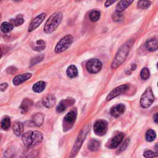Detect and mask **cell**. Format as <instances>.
Instances as JSON below:
<instances>
[{
    "label": "cell",
    "mask_w": 158,
    "mask_h": 158,
    "mask_svg": "<svg viewBox=\"0 0 158 158\" xmlns=\"http://www.w3.org/2000/svg\"><path fill=\"white\" fill-rule=\"evenodd\" d=\"M146 48L150 51H154L158 48V40L157 38H153L148 40L146 43Z\"/></svg>",
    "instance_id": "obj_19"
},
{
    "label": "cell",
    "mask_w": 158,
    "mask_h": 158,
    "mask_svg": "<svg viewBox=\"0 0 158 158\" xmlns=\"http://www.w3.org/2000/svg\"><path fill=\"white\" fill-rule=\"evenodd\" d=\"M134 1V0H121L116 6V10L117 12L122 13L129 7Z\"/></svg>",
    "instance_id": "obj_16"
},
{
    "label": "cell",
    "mask_w": 158,
    "mask_h": 158,
    "mask_svg": "<svg viewBox=\"0 0 158 158\" xmlns=\"http://www.w3.org/2000/svg\"><path fill=\"white\" fill-rule=\"evenodd\" d=\"M154 96L151 88H148L140 99V105L143 108H148L154 102Z\"/></svg>",
    "instance_id": "obj_5"
},
{
    "label": "cell",
    "mask_w": 158,
    "mask_h": 158,
    "mask_svg": "<svg viewBox=\"0 0 158 158\" xmlns=\"http://www.w3.org/2000/svg\"><path fill=\"white\" fill-rule=\"evenodd\" d=\"M128 144H129V139H127V140L124 142V143L122 144V145L121 146V148H120V150H121V151H123L125 150H126V148H127V146H128Z\"/></svg>",
    "instance_id": "obj_37"
},
{
    "label": "cell",
    "mask_w": 158,
    "mask_h": 158,
    "mask_svg": "<svg viewBox=\"0 0 158 158\" xmlns=\"http://www.w3.org/2000/svg\"><path fill=\"white\" fill-rule=\"evenodd\" d=\"M32 105H33V101L31 100V99L25 98L22 102L21 106H20V109H21L22 113H26L31 110Z\"/></svg>",
    "instance_id": "obj_20"
},
{
    "label": "cell",
    "mask_w": 158,
    "mask_h": 158,
    "mask_svg": "<svg viewBox=\"0 0 158 158\" xmlns=\"http://www.w3.org/2000/svg\"><path fill=\"white\" fill-rule=\"evenodd\" d=\"M67 75L69 78H75L78 75V70L77 68L74 65H71L69 66L66 71Z\"/></svg>",
    "instance_id": "obj_25"
},
{
    "label": "cell",
    "mask_w": 158,
    "mask_h": 158,
    "mask_svg": "<svg viewBox=\"0 0 158 158\" xmlns=\"http://www.w3.org/2000/svg\"><path fill=\"white\" fill-rule=\"evenodd\" d=\"M32 75L31 73H25L17 75L14 78L13 83L14 85H19L20 84H21L22 83L28 80V79L32 77Z\"/></svg>",
    "instance_id": "obj_14"
},
{
    "label": "cell",
    "mask_w": 158,
    "mask_h": 158,
    "mask_svg": "<svg viewBox=\"0 0 158 158\" xmlns=\"http://www.w3.org/2000/svg\"><path fill=\"white\" fill-rule=\"evenodd\" d=\"M74 40V38L72 35H68L63 37L56 45L54 51L56 54H59L65 51L71 46Z\"/></svg>",
    "instance_id": "obj_3"
},
{
    "label": "cell",
    "mask_w": 158,
    "mask_h": 158,
    "mask_svg": "<svg viewBox=\"0 0 158 158\" xmlns=\"http://www.w3.org/2000/svg\"><path fill=\"white\" fill-rule=\"evenodd\" d=\"M45 17H46V14L42 13L38 15V16H37L35 19H34L33 21H32V22L28 27V32H32L34 31V30L37 28L43 22Z\"/></svg>",
    "instance_id": "obj_10"
},
{
    "label": "cell",
    "mask_w": 158,
    "mask_h": 158,
    "mask_svg": "<svg viewBox=\"0 0 158 158\" xmlns=\"http://www.w3.org/2000/svg\"><path fill=\"white\" fill-rule=\"evenodd\" d=\"M86 68L88 72L91 74H96L100 72L101 69L102 63L98 59H92L87 62Z\"/></svg>",
    "instance_id": "obj_7"
},
{
    "label": "cell",
    "mask_w": 158,
    "mask_h": 158,
    "mask_svg": "<svg viewBox=\"0 0 158 158\" xmlns=\"http://www.w3.org/2000/svg\"><path fill=\"white\" fill-rule=\"evenodd\" d=\"M32 134L33 132L28 130L23 133L22 136V140L24 146L27 148H31L32 143Z\"/></svg>",
    "instance_id": "obj_15"
},
{
    "label": "cell",
    "mask_w": 158,
    "mask_h": 158,
    "mask_svg": "<svg viewBox=\"0 0 158 158\" xmlns=\"http://www.w3.org/2000/svg\"><path fill=\"white\" fill-rule=\"evenodd\" d=\"M117 0H106L105 3H104V6L106 7H108L111 6V5H113L114 3H115Z\"/></svg>",
    "instance_id": "obj_38"
},
{
    "label": "cell",
    "mask_w": 158,
    "mask_h": 158,
    "mask_svg": "<svg viewBox=\"0 0 158 158\" xmlns=\"http://www.w3.org/2000/svg\"><path fill=\"white\" fill-rule=\"evenodd\" d=\"M98 1H101V0H98Z\"/></svg>",
    "instance_id": "obj_43"
},
{
    "label": "cell",
    "mask_w": 158,
    "mask_h": 158,
    "mask_svg": "<svg viewBox=\"0 0 158 158\" xmlns=\"http://www.w3.org/2000/svg\"><path fill=\"white\" fill-rule=\"evenodd\" d=\"M151 2L149 0H138L137 2V7L140 9H146L149 7Z\"/></svg>",
    "instance_id": "obj_28"
},
{
    "label": "cell",
    "mask_w": 158,
    "mask_h": 158,
    "mask_svg": "<svg viewBox=\"0 0 158 158\" xmlns=\"http://www.w3.org/2000/svg\"><path fill=\"white\" fill-rule=\"evenodd\" d=\"M0 140H1V138H0Z\"/></svg>",
    "instance_id": "obj_45"
},
{
    "label": "cell",
    "mask_w": 158,
    "mask_h": 158,
    "mask_svg": "<svg viewBox=\"0 0 158 158\" xmlns=\"http://www.w3.org/2000/svg\"><path fill=\"white\" fill-rule=\"evenodd\" d=\"M157 153H154L152 151H146L144 153V157L146 158H150V157H154L157 156Z\"/></svg>",
    "instance_id": "obj_36"
},
{
    "label": "cell",
    "mask_w": 158,
    "mask_h": 158,
    "mask_svg": "<svg viewBox=\"0 0 158 158\" xmlns=\"http://www.w3.org/2000/svg\"><path fill=\"white\" fill-rule=\"evenodd\" d=\"M77 116V111L76 109L69 111L64 117L63 120V130L64 132H67L74 125L76 121Z\"/></svg>",
    "instance_id": "obj_4"
},
{
    "label": "cell",
    "mask_w": 158,
    "mask_h": 158,
    "mask_svg": "<svg viewBox=\"0 0 158 158\" xmlns=\"http://www.w3.org/2000/svg\"><path fill=\"white\" fill-rule=\"evenodd\" d=\"M150 72L149 69L146 67L143 68L142 70L140 72V77L143 80H147V79L150 77Z\"/></svg>",
    "instance_id": "obj_33"
},
{
    "label": "cell",
    "mask_w": 158,
    "mask_h": 158,
    "mask_svg": "<svg viewBox=\"0 0 158 158\" xmlns=\"http://www.w3.org/2000/svg\"><path fill=\"white\" fill-rule=\"evenodd\" d=\"M0 17H1V14H0Z\"/></svg>",
    "instance_id": "obj_44"
},
{
    "label": "cell",
    "mask_w": 158,
    "mask_h": 158,
    "mask_svg": "<svg viewBox=\"0 0 158 158\" xmlns=\"http://www.w3.org/2000/svg\"><path fill=\"white\" fill-rule=\"evenodd\" d=\"M136 68V66L135 64H133L132 65V67H131V69H132V71H135V69Z\"/></svg>",
    "instance_id": "obj_41"
},
{
    "label": "cell",
    "mask_w": 158,
    "mask_h": 158,
    "mask_svg": "<svg viewBox=\"0 0 158 158\" xmlns=\"http://www.w3.org/2000/svg\"><path fill=\"white\" fill-rule=\"evenodd\" d=\"M125 110V107L122 104H118L113 106L111 110V114L114 117H118L122 115Z\"/></svg>",
    "instance_id": "obj_13"
},
{
    "label": "cell",
    "mask_w": 158,
    "mask_h": 158,
    "mask_svg": "<svg viewBox=\"0 0 158 158\" xmlns=\"http://www.w3.org/2000/svg\"><path fill=\"white\" fill-rule=\"evenodd\" d=\"M133 43L134 40L130 39L119 48L111 64L112 69H116L125 61Z\"/></svg>",
    "instance_id": "obj_1"
},
{
    "label": "cell",
    "mask_w": 158,
    "mask_h": 158,
    "mask_svg": "<svg viewBox=\"0 0 158 158\" xmlns=\"http://www.w3.org/2000/svg\"><path fill=\"white\" fill-rule=\"evenodd\" d=\"M75 103V100L72 98H68L64 100L61 101L60 103L57 106L56 108V111L58 113H61L64 112L66 109L69 107L71 106Z\"/></svg>",
    "instance_id": "obj_11"
},
{
    "label": "cell",
    "mask_w": 158,
    "mask_h": 158,
    "mask_svg": "<svg viewBox=\"0 0 158 158\" xmlns=\"http://www.w3.org/2000/svg\"><path fill=\"white\" fill-rule=\"evenodd\" d=\"M56 101V96L53 94H48L43 99V104L47 108H51L55 104Z\"/></svg>",
    "instance_id": "obj_17"
},
{
    "label": "cell",
    "mask_w": 158,
    "mask_h": 158,
    "mask_svg": "<svg viewBox=\"0 0 158 158\" xmlns=\"http://www.w3.org/2000/svg\"><path fill=\"white\" fill-rule=\"evenodd\" d=\"M89 16H90V19L92 22H97L100 19L101 13L96 10H93L90 13Z\"/></svg>",
    "instance_id": "obj_30"
},
{
    "label": "cell",
    "mask_w": 158,
    "mask_h": 158,
    "mask_svg": "<svg viewBox=\"0 0 158 158\" xmlns=\"http://www.w3.org/2000/svg\"><path fill=\"white\" fill-rule=\"evenodd\" d=\"M1 55H2V51H1V49H0V57H1Z\"/></svg>",
    "instance_id": "obj_42"
},
{
    "label": "cell",
    "mask_w": 158,
    "mask_h": 158,
    "mask_svg": "<svg viewBox=\"0 0 158 158\" xmlns=\"http://www.w3.org/2000/svg\"><path fill=\"white\" fill-rule=\"evenodd\" d=\"M107 130V122L104 120L97 121L93 125V131L98 136H103Z\"/></svg>",
    "instance_id": "obj_8"
},
{
    "label": "cell",
    "mask_w": 158,
    "mask_h": 158,
    "mask_svg": "<svg viewBox=\"0 0 158 158\" xmlns=\"http://www.w3.org/2000/svg\"><path fill=\"white\" fill-rule=\"evenodd\" d=\"M146 140L148 142H151L155 140L156 137V134L154 130H148L146 133Z\"/></svg>",
    "instance_id": "obj_31"
},
{
    "label": "cell",
    "mask_w": 158,
    "mask_h": 158,
    "mask_svg": "<svg viewBox=\"0 0 158 158\" xmlns=\"http://www.w3.org/2000/svg\"><path fill=\"white\" fill-rule=\"evenodd\" d=\"M11 24L14 26H19L21 25L24 23V19H23L22 16H18L15 19H11Z\"/></svg>",
    "instance_id": "obj_32"
},
{
    "label": "cell",
    "mask_w": 158,
    "mask_h": 158,
    "mask_svg": "<svg viewBox=\"0 0 158 158\" xmlns=\"http://www.w3.org/2000/svg\"><path fill=\"white\" fill-rule=\"evenodd\" d=\"M129 88V85L125 84V85H122L121 86H118L116 88H115L111 92V93L109 94L106 98L107 101H110L113 100V98L117 97V96L120 95L124 93H125L128 89Z\"/></svg>",
    "instance_id": "obj_9"
},
{
    "label": "cell",
    "mask_w": 158,
    "mask_h": 158,
    "mask_svg": "<svg viewBox=\"0 0 158 158\" xmlns=\"http://www.w3.org/2000/svg\"><path fill=\"white\" fill-rule=\"evenodd\" d=\"M14 26L11 24L7 22H3L1 25V30L3 33H8L13 30Z\"/></svg>",
    "instance_id": "obj_29"
},
{
    "label": "cell",
    "mask_w": 158,
    "mask_h": 158,
    "mask_svg": "<svg viewBox=\"0 0 158 158\" xmlns=\"http://www.w3.org/2000/svg\"><path fill=\"white\" fill-rule=\"evenodd\" d=\"M113 19L114 21L116 22H121L122 21L123 19V15L121 14V13L116 12L113 15Z\"/></svg>",
    "instance_id": "obj_34"
},
{
    "label": "cell",
    "mask_w": 158,
    "mask_h": 158,
    "mask_svg": "<svg viewBox=\"0 0 158 158\" xmlns=\"http://www.w3.org/2000/svg\"><path fill=\"white\" fill-rule=\"evenodd\" d=\"M100 148V143L96 140H91L88 143L89 150L92 151H97Z\"/></svg>",
    "instance_id": "obj_26"
},
{
    "label": "cell",
    "mask_w": 158,
    "mask_h": 158,
    "mask_svg": "<svg viewBox=\"0 0 158 158\" xmlns=\"http://www.w3.org/2000/svg\"><path fill=\"white\" fill-rule=\"evenodd\" d=\"M46 83L43 81H40L37 82L33 85L32 89L34 92L35 93H41L42 92L45 88Z\"/></svg>",
    "instance_id": "obj_24"
},
{
    "label": "cell",
    "mask_w": 158,
    "mask_h": 158,
    "mask_svg": "<svg viewBox=\"0 0 158 158\" xmlns=\"http://www.w3.org/2000/svg\"><path fill=\"white\" fill-rule=\"evenodd\" d=\"M43 58H44V55H43V54L36 56L35 57L33 58L31 60V66H34V65L37 64V63L41 62L43 59Z\"/></svg>",
    "instance_id": "obj_35"
},
{
    "label": "cell",
    "mask_w": 158,
    "mask_h": 158,
    "mask_svg": "<svg viewBox=\"0 0 158 158\" xmlns=\"http://www.w3.org/2000/svg\"><path fill=\"white\" fill-rule=\"evenodd\" d=\"M8 86V84L7 83H3L0 84V91L4 92L5 91Z\"/></svg>",
    "instance_id": "obj_39"
},
{
    "label": "cell",
    "mask_w": 158,
    "mask_h": 158,
    "mask_svg": "<svg viewBox=\"0 0 158 158\" xmlns=\"http://www.w3.org/2000/svg\"><path fill=\"white\" fill-rule=\"evenodd\" d=\"M88 130L89 128L88 127H86L85 128H83V130L81 132V133H80V135H79L77 140L72 148V151H71V157H74L77 154V153L78 152V151L80 150V148L82 145V143L83 142V141L85 140V138L88 132Z\"/></svg>",
    "instance_id": "obj_6"
},
{
    "label": "cell",
    "mask_w": 158,
    "mask_h": 158,
    "mask_svg": "<svg viewBox=\"0 0 158 158\" xmlns=\"http://www.w3.org/2000/svg\"><path fill=\"white\" fill-rule=\"evenodd\" d=\"M44 118H45V116L42 113H37L32 118V121L35 125L40 127L43 124Z\"/></svg>",
    "instance_id": "obj_22"
},
{
    "label": "cell",
    "mask_w": 158,
    "mask_h": 158,
    "mask_svg": "<svg viewBox=\"0 0 158 158\" xmlns=\"http://www.w3.org/2000/svg\"><path fill=\"white\" fill-rule=\"evenodd\" d=\"M124 134L122 133H120L116 135L115 136L112 138L110 141L108 143V148L110 149H114L118 146L123 141Z\"/></svg>",
    "instance_id": "obj_12"
},
{
    "label": "cell",
    "mask_w": 158,
    "mask_h": 158,
    "mask_svg": "<svg viewBox=\"0 0 158 158\" xmlns=\"http://www.w3.org/2000/svg\"><path fill=\"white\" fill-rule=\"evenodd\" d=\"M63 15L61 12L53 13L48 18L44 27V32L47 34H50L54 32L62 22Z\"/></svg>",
    "instance_id": "obj_2"
},
{
    "label": "cell",
    "mask_w": 158,
    "mask_h": 158,
    "mask_svg": "<svg viewBox=\"0 0 158 158\" xmlns=\"http://www.w3.org/2000/svg\"><path fill=\"white\" fill-rule=\"evenodd\" d=\"M11 121L10 117L8 116H5L1 121V127L3 130H7L9 128L10 126H11Z\"/></svg>",
    "instance_id": "obj_27"
},
{
    "label": "cell",
    "mask_w": 158,
    "mask_h": 158,
    "mask_svg": "<svg viewBox=\"0 0 158 158\" xmlns=\"http://www.w3.org/2000/svg\"><path fill=\"white\" fill-rule=\"evenodd\" d=\"M46 48V43L43 40H38L33 45L32 48L34 51L40 52L43 51Z\"/></svg>",
    "instance_id": "obj_23"
},
{
    "label": "cell",
    "mask_w": 158,
    "mask_h": 158,
    "mask_svg": "<svg viewBox=\"0 0 158 158\" xmlns=\"http://www.w3.org/2000/svg\"><path fill=\"white\" fill-rule=\"evenodd\" d=\"M43 134L39 131H34L33 132L32 135V143L31 146V148H34L35 146L38 145L40 143H41L43 140Z\"/></svg>",
    "instance_id": "obj_18"
},
{
    "label": "cell",
    "mask_w": 158,
    "mask_h": 158,
    "mask_svg": "<svg viewBox=\"0 0 158 158\" xmlns=\"http://www.w3.org/2000/svg\"><path fill=\"white\" fill-rule=\"evenodd\" d=\"M153 119L156 124L157 123V113H156L155 115L153 116Z\"/></svg>",
    "instance_id": "obj_40"
},
{
    "label": "cell",
    "mask_w": 158,
    "mask_h": 158,
    "mask_svg": "<svg viewBox=\"0 0 158 158\" xmlns=\"http://www.w3.org/2000/svg\"><path fill=\"white\" fill-rule=\"evenodd\" d=\"M13 129L14 134L16 136H21L24 131V124L21 122L16 121L13 125Z\"/></svg>",
    "instance_id": "obj_21"
}]
</instances>
